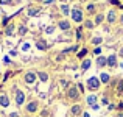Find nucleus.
<instances>
[{
	"instance_id": "obj_22",
	"label": "nucleus",
	"mask_w": 123,
	"mask_h": 117,
	"mask_svg": "<svg viewBox=\"0 0 123 117\" xmlns=\"http://www.w3.org/2000/svg\"><path fill=\"white\" fill-rule=\"evenodd\" d=\"M61 9H62L64 14H69V6H67V5H62V6H61Z\"/></svg>"
},
{
	"instance_id": "obj_32",
	"label": "nucleus",
	"mask_w": 123,
	"mask_h": 117,
	"mask_svg": "<svg viewBox=\"0 0 123 117\" xmlns=\"http://www.w3.org/2000/svg\"><path fill=\"white\" fill-rule=\"evenodd\" d=\"M122 24H123V14H122Z\"/></svg>"
},
{
	"instance_id": "obj_12",
	"label": "nucleus",
	"mask_w": 123,
	"mask_h": 117,
	"mask_svg": "<svg viewBox=\"0 0 123 117\" xmlns=\"http://www.w3.org/2000/svg\"><path fill=\"white\" fill-rule=\"evenodd\" d=\"M37 48H39V50H47V44H45L44 41H37Z\"/></svg>"
},
{
	"instance_id": "obj_27",
	"label": "nucleus",
	"mask_w": 123,
	"mask_h": 117,
	"mask_svg": "<svg viewBox=\"0 0 123 117\" xmlns=\"http://www.w3.org/2000/svg\"><path fill=\"white\" fill-rule=\"evenodd\" d=\"M86 27H87V28H92V27H93V22L87 20V22H86Z\"/></svg>"
},
{
	"instance_id": "obj_3",
	"label": "nucleus",
	"mask_w": 123,
	"mask_h": 117,
	"mask_svg": "<svg viewBox=\"0 0 123 117\" xmlns=\"http://www.w3.org/2000/svg\"><path fill=\"white\" fill-rule=\"evenodd\" d=\"M24 100H25L24 92H22V91H17V92H16V103H17V105H22Z\"/></svg>"
},
{
	"instance_id": "obj_25",
	"label": "nucleus",
	"mask_w": 123,
	"mask_h": 117,
	"mask_svg": "<svg viewBox=\"0 0 123 117\" xmlns=\"http://www.w3.org/2000/svg\"><path fill=\"white\" fill-rule=\"evenodd\" d=\"M25 33H27V28H25V27H20V28H19V34H25Z\"/></svg>"
},
{
	"instance_id": "obj_14",
	"label": "nucleus",
	"mask_w": 123,
	"mask_h": 117,
	"mask_svg": "<svg viewBox=\"0 0 123 117\" xmlns=\"http://www.w3.org/2000/svg\"><path fill=\"white\" fill-rule=\"evenodd\" d=\"M89 67H90V61H89V59L83 61V64H81V69H83V70H87Z\"/></svg>"
},
{
	"instance_id": "obj_31",
	"label": "nucleus",
	"mask_w": 123,
	"mask_h": 117,
	"mask_svg": "<svg viewBox=\"0 0 123 117\" xmlns=\"http://www.w3.org/2000/svg\"><path fill=\"white\" fill-rule=\"evenodd\" d=\"M9 117H19V114H17V112H12V114L9 116Z\"/></svg>"
},
{
	"instance_id": "obj_7",
	"label": "nucleus",
	"mask_w": 123,
	"mask_h": 117,
	"mask_svg": "<svg viewBox=\"0 0 123 117\" xmlns=\"http://www.w3.org/2000/svg\"><path fill=\"white\" fill-rule=\"evenodd\" d=\"M36 109H37V103H36V102H31L30 105L27 106V111H28V112H34Z\"/></svg>"
},
{
	"instance_id": "obj_28",
	"label": "nucleus",
	"mask_w": 123,
	"mask_h": 117,
	"mask_svg": "<svg viewBox=\"0 0 123 117\" xmlns=\"http://www.w3.org/2000/svg\"><path fill=\"white\" fill-rule=\"evenodd\" d=\"M93 53H95V55H100V53H101V48H100V47H97L95 50H93Z\"/></svg>"
},
{
	"instance_id": "obj_9",
	"label": "nucleus",
	"mask_w": 123,
	"mask_h": 117,
	"mask_svg": "<svg viewBox=\"0 0 123 117\" xmlns=\"http://www.w3.org/2000/svg\"><path fill=\"white\" fill-rule=\"evenodd\" d=\"M59 28H61V30H69V28H70V24L67 20H61L59 22Z\"/></svg>"
},
{
	"instance_id": "obj_29",
	"label": "nucleus",
	"mask_w": 123,
	"mask_h": 117,
	"mask_svg": "<svg viewBox=\"0 0 123 117\" xmlns=\"http://www.w3.org/2000/svg\"><path fill=\"white\" fill-rule=\"evenodd\" d=\"M12 0H0V3H2V5H6V3H11Z\"/></svg>"
},
{
	"instance_id": "obj_21",
	"label": "nucleus",
	"mask_w": 123,
	"mask_h": 117,
	"mask_svg": "<svg viewBox=\"0 0 123 117\" xmlns=\"http://www.w3.org/2000/svg\"><path fill=\"white\" fill-rule=\"evenodd\" d=\"M101 22H103V16L98 14V16L95 17V24H101Z\"/></svg>"
},
{
	"instance_id": "obj_17",
	"label": "nucleus",
	"mask_w": 123,
	"mask_h": 117,
	"mask_svg": "<svg viewBox=\"0 0 123 117\" xmlns=\"http://www.w3.org/2000/svg\"><path fill=\"white\" fill-rule=\"evenodd\" d=\"M101 81H103V83H108V81H109V75H108V73H101Z\"/></svg>"
},
{
	"instance_id": "obj_2",
	"label": "nucleus",
	"mask_w": 123,
	"mask_h": 117,
	"mask_svg": "<svg viewBox=\"0 0 123 117\" xmlns=\"http://www.w3.org/2000/svg\"><path fill=\"white\" fill-rule=\"evenodd\" d=\"M72 19L75 22H81L83 20V13L80 9H72Z\"/></svg>"
},
{
	"instance_id": "obj_11",
	"label": "nucleus",
	"mask_w": 123,
	"mask_h": 117,
	"mask_svg": "<svg viewBox=\"0 0 123 117\" xmlns=\"http://www.w3.org/2000/svg\"><path fill=\"white\" fill-rule=\"evenodd\" d=\"M95 102H97V97L95 95H89V97H87V103H89L90 106L95 105Z\"/></svg>"
},
{
	"instance_id": "obj_20",
	"label": "nucleus",
	"mask_w": 123,
	"mask_h": 117,
	"mask_svg": "<svg viewBox=\"0 0 123 117\" xmlns=\"http://www.w3.org/2000/svg\"><path fill=\"white\" fill-rule=\"evenodd\" d=\"M101 41H103V39H101V38H93V39H92V42H93V44H95V45H98V44H101Z\"/></svg>"
},
{
	"instance_id": "obj_16",
	"label": "nucleus",
	"mask_w": 123,
	"mask_h": 117,
	"mask_svg": "<svg viewBox=\"0 0 123 117\" xmlns=\"http://www.w3.org/2000/svg\"><path fill=\"white\" fill-rule=\"evenodd\" d=\"M117 91H118V94H123V80H122V81H118V86H117Z\"/></svg>"
},
{
	"instance_id": "obj_5",
	"label": "nucleus",
	"mask_w": 123,
	"mask_h": 117,
	"mask_svg": "<svg viewBox=\"0 0 123 117\" xmlns=\"http://www.w3.org/2000/svg\"><path fill=\"white\" fill-rule=\"evenodd\" d=\"M34 80H36V75H34L33 72H28L27 75H25V81H27L28 84H31V83H34Z\"/></svg>"
},
{
	"instance_id": "obj_18",
	"label": "nucleus",
	"mask_w": 123,
	"mask_h": 117,
	"mask_svg": "<svg viewBox=\"0 0 123 117\" xmlns=\"http://www.w3.org/2000/svg\"><path fill=\"white\" fill-rule=\"evenodd\" d=\"M39 78H41L42 81H47L48 80V75H47V73H44V72H41L39 73Z\"/></svg>"
},
{
	"instance_id": "obj_23",
	"label": "nucleus",
	"mask_w": 123,
	"mask_h": 117,
	"mask_svg": "<svg viewBox=\"0 0 123 117\" xmlns=\"http://www.w3.org/2000/svg\"><path fill=\"white\" fill-rule=\"evenodd\" d=\"M12 31H14V27H12V25H9V27L6 28V34H12Z\"/></svg>"
},
{
	"instance_id": "obj_33",
	"label": "nucleus",
	"mask_w": 123,
	"mask_h": 117,
	"mask_svg": "<svg viewBox=\"0 0 123 117\" xmlns=\"http://www.w3.org/2000/svg\"><path fill=\"white\" fill-rule=\"evenodd\" d=\"M39 2H41V0H39Z\"/></svg>"
},
{
	"instance_id": "obj_24",
	"label": "nucleus",
	"mask_w": 123,
	"mask_h": 117,
	"mask_svg": "<svg viewBox=\"0 0 123 117\" xmlns=\"http://www.w3.org/2000/svg\"><path fill=\"white\" fill-rule=\"evenodd\" d=\"M37 13H39V9H30V11H28V14H30V16H34V14H37Z\"/></svg>"
},
{
	"instance_id": "obj_4",
	"label": "nucleus",
	"mask_w": 123,
	"mask_h": 117,
	"mask_svg": "<svg viewBox=\"0 0 123 117\" xmlns=\"http://www.w3.org/2000/svg\"><path fill=\"white\" fill-rule=\"evenodd\" d=\"M108 66L109 67H115L117 66V56H115V55H111V56L108 58Z\"/></svg>"
},
{
	"instance_id": "obj_8",
	"label": "nucleus",
	"mask_w": 123,
	"mask_h": 117,
	"mask_svg": "<svg viewBox=\"0 0 123 117\" xmlns=\"http://www.w3.org/2000/svg\"><path fill=\"white\" fill-rule=\"evenodd\" d=\"M0 105H2L3 108H6V106L9 105V100H8V97H6V95H2V97H0Z\"/></svg>"
},
{
	"instance_id": "obj_13",
	"label": "nucleus",
	"mask_w": 123,
	"mask_h": 117,
	"mask_svg": "<svg viewBox=\"0 0 123 117\" xmlns=\"http://www.w3.org/2000/svg\"><path fill=\"white\" fill-rule=\"evenodd\" d=\"M80 112H81V108H80L78 105H75V106L72 108V114H73V116H78Z\"/></svg>"
},
{
	"instance_id": "obj_6",
	"label": "nucleus",
	"mask_w": 123,
	"mask_h": 117,
	"mask_svg": "<svg viewBox=\"0 0 123 117\" xmlns=\"http://www.w3.org/2000/svg\"><path fill=\"white\" fill-rule=\"evenodd\" d=\"M69 97L73 98V100L78 98V91H76V87H70V89H69Z\"/></svg>"
},
{
	"instance_id": "obj_10",
	"label": "nucleus",
	"mask_w": 123,
	"mask_h": 117,
	"mask_svg": "<svg viewBox=\"0 0 123 117\" xmlns=\"http://www.w3.org/2000/svg\"><path fill=\"white\" fill-rule=\"evenodd\" d=\"M97 64H98L100 67H103L105 64H108V58H103V56H100L98 59H97Z\"/></svg>"
},
{
	"instance_id": "obj_19",
	"label": "nucleus",
	"mask_w": 123,
	"mask_h": 117,
	"mask_svg": "<svg viewBox=\"0 0 123 117\" xmlns=\"http://www.w3.org/2000/svg\"><path fill=\"white\" fill-rule=\"evenodd\" d=\"M86 55H87V48H83V50L78 53V58H83V56H86Z\"/></svg>"
},
{
	"instance_id": "obj_26",
	"label": "nucleus",
	"mask_w": 123,
	"mask_h": 117,
	"mask_svg": "<svg viewBox=\"0 0 123 117\" xmlns=\"http://www.w3.org/2000/svg\"><path fill=\"white\" fill-rule=\"evenodd\" d=\"M93 9H95V5H92V3H90L89 6H87V11H90V13H93Z\"/></svg>"
},
{
	"instance_id": "obj_1",
	"label": "nucleus",
	"mask_w": 123,
	"mask_h": 117,
	"mask_svg": "<svg viewBox=\"0 0 123 117\" xmlns=\"http://www.w3.org/2000/svg\"><path fill=\"white\" fill-rule=\"evenodd\" d=\"M87 86H89V89H92V91L98 89V86H100V80H98L97 77L89 78V80H87Z\"/></svg>"
},
{
	"instance_id": "obj_15",
	"label": "nucleus",
	"mask_w": 123,
	"mask_h": 117,
	"mask_svg": "<svg viewBox=\"0 0 123 117\" xmlns=\"http://www.w3.org/2000/svg\"><path fill=\"white\" fill-rule=\"evenodd\" d=\"M108 20H109V22H114V20H115V13H114V11H109V14H108Z\"/></svg>"
},
{
	"instance_id": "obj_30",
	"label": "nucleus",
	"mask_w": 123,
	"mask_h": 117,
	"mask_svg": "<svg viewBox=\"0 0 123 117\" xmlns=\"http://www.w3.org/2000/svg\"><path fill=\"white\" fill-rule=\"evenodd\" d=\"M76 36H78V39L81 38V28H78V31H76Z\"/></svg>"
}]
</instances>
